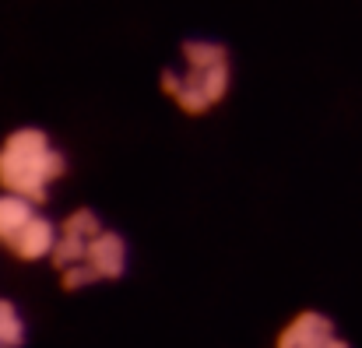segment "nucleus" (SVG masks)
I'll list each match as a JSON object with an SVG mask.
<instances>
[{"instance_id":"1","label":"nucleus","mask_w":362,"mask_h":348,"mask_svg":"<svg viewBox=\"0 0 362 348\" xmlns=\"http://www.w3.org/2000/svg\"><path fill=\"white\" fill-rule=\"evenodd\" d=\"M233 88V57L222 42L187 39L180 46V67L158 74V92L183 116H208L226 103Z\"/></svg>"},{"instance_id":"2","label":"nucleus","mask_w":362,"mask_h":348,"mask_svg":"<svg viewBox=\"0 0 362 348\" xmlns=\"http://www.w3.org/2000/svg\"><path fill=\"white\" fill-rule=\"evenodd\" d=\"M67 176V155L42 127H14L0 137V194H14L35 208Z\"/></svg>"},{"instance_id":"3","label":"nucleus","mask_w":362,"mask_h":348,"mask_svg":"<svg viewBox=\"0 0 362 348\" xmlns=\"http://www.w3.org/2000/svg\"><path fill=\"white\" fill-rule=\"evenodd\" d=\"M127 264H130V246L117 229H103L95 232V239L88 243L85 250V260L71 271H60V289L64 292H81L88 285H99V282H120L127 274Z\"/></svg>"},{"instance_id":"4","label":"nucleus","mask_w":362,"mask_h":348,"mask_svg":"<svg viewBox=\"0 0 362 348\" xmlns=\"http://www.w3.org/2000/svg\"><path fill=\"white\" fill-rule=\"evenodd\" d=\"M271 348H352V345H349V338L338 335V324L324 310L306 306V310L292 313L278 327Z\"/></svg>"},{"instance_id":"5","label":"nucleus","mask_w":362,"mask_h":348,"mask_svg":"<svg viewBox=\"0 0 362 348\" xmlns=\"http://www.w3.org/2000/svg\"><path fill=\"white\" fill-rule=\"evenodd\" d=\"M103 229V219L92 211V208H74L64 222H57V239H53V250H49V264L53 271H71L85 260V250L88 243L95 239V232Z\"/></svg>"},{"instance_id":"6","label":"nucleus","mask_w":362,"mask_h":348,"mask_svg":"<svg viewBox=\"0 0 362 348\" xmlns=\"http://www.w3.org/2000/svg\"><path fill=\"white\" fill-rule=\"evenodd\" d=\"M53 239H57V222H49V219L39 211L4 250H7L14 260H21V264H39V260H49Z\"/></svg>"},{"instance_id":"7","label":"nucleus","mask_w":362,"mask_h":348,"mask_svg":"<svg viewBox=\"0 0 362 348\" xmlns=\"http://www.w3.org/2000/svg\"><path fill=\"white\" fill-rule=\"evenodd\" d=\"M35 215H39L35 204H28L14 194H0V246H7Z\"/></svg>"},{"instance_id":"8","label":"nucleus","mask_w":362,"mask_h":348,"mask_svg":"<svg viewBox=\"0 0 362 348\" xmlns=\"http://www.w3.org/2000/svg\"><path fill=\"white\" fill-rule=\"evenodd\" d=\"M25 335H28V327H25V317H21L18 303L0 296V348H21Z\"/></svg>"}]
</instances>
